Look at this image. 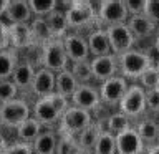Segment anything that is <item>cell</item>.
Returning <instances> with one entry per match:
<instances>
[{"instance_id": "27", "label": "cell", "mask_w": 159, "mask_h": 154, "mask_svg": "<svg viewBox=\"0 0 159 154\" xmlns=\"http://www.w3.org/2000/svg\"><path fill=\"white\" fill-rule=\"evenodd\" d=\"M47 22L48 25L52 27L53 30V35L57 38H65L68 35V18H66V13L61 12V10H55V12H52L47 17Z\"/></svg>"}, {"instance_id": "19", "label": "cell", "mask_w": 159, "mask_h": 154, "mask_svg": "<svg viewBox=\"0 0 159 154\" xmlns=\"http://www.w3.org/2000/svg\"><path fill=\"white\" fill-rule=\"evenodd\" d=\"M35 75H37V70L33 68V65L30 63V60H27V61L20 63L18 68L15 70V73L12 76V81L17 84L20 89H27V88L32 89Z\"/></svg>"}, {"instance_id": "17", "label": "cell", "mask_w": 159, "mask_h": 154, "mask_svg": "<svg viewBox=\"0 0 159 154\" xmlns=\"http://www.w3.org/2000/svg\"><path fill=\"white\" fill-rule=\"evenodd\" d=\"M88 45H89V53L93 55V58L113 55L111 42H109L106 28L93 30V32L89 33V37H88Z\"/></svg>"}, {"instance_id": "7", "label": "cell", "mask_w": 159, "mask_h": 154, "mask_svg": "<svg viewBox=\"0 0 159 154\" xmlns=\"http://www.w3.org/2000/svg\"><path fill=\"white\" fill-rule=\"evenodd\" d=\"M28 118H32V109L25 99H13L10 103H3L0 109V121L5 128H18Z\"/></svg>"}, {"instance_id": "32", "label": "cell", "mask_w": 159, "mask_h": 154, "mask_svg": "<svg viewBox=\"0 0 159 154\" xmlns=\"http://www.w3.org/2000/svg\"><path fill=\"white\" fill-rule=\"evenodd\" d=\"M58 0H30V7L35 17L47 18L52 12L57 10Z\"/></svg>"}, {"instance_id": "22", "label": "cell", "mask_w": 159, "mask_h": 154, "mask_svg": "<svg viewBox=\"0 0 159 154\" xmlns=\"http://www.w3.org/2000/svg\"><path fill=\"white\" fill-rule=\"evenodd\" d=\"M43 133V124L38 121L37 118H28L25 123H22L20 126L17 128V136L20 141L23 143H30L33 144V141L37 139L40 134Z\"/></svg>"}, {"instance_id": "1", "label": "cell", "mask_w": 159, "mask_h": 154, "mask_svg": "<svg viewBox=\"0 0 159 154\" xmlns=\"http://www.w3.org/2000/svg\"><path fill=\"white\" fill-rule=\"evenodd\" d=\"M70 101L71 99L66 96H61L60 93H53L50 96L38 98L33 106V118H37L40 123L43 124H53L61 121L65 113L70 108Z\"/></svg>"}, {"instance_id": "25", "label": "cell", "mask_w": 159, "mask_h": 154, "mask_svg": "<svg viewBox=\"0 0 159 154\" xmlns=\"http://www.w3.org/2000/svg\"><path fill=\"white\" fill-rule=\"evenodd\" d=\"M30 27H32V32H33V37L37 42H40L42 45L52 42L57 37L53 35V30L52 27L48 25L47 18H42V17H35L32 22H30Z\"/></svg>"}, {"instance_id": "13", "label": "cell", "mask_w": 159, "mask_h": 154, "mask_svg": "<svg viewBox=\"0 0 159 154\" xmlns=\"http://www.w3.org/2000/svg\"><path fill=\"white\" fill-rule=\"evenodd\" d=\"M32 93L37 98H45L57 93V73L43 66L38 68L32 84Z\"/></svg>"}, {"instance_id": "43", "label": "cell", "mask_w": 159, "mask_h": 154, "mask_svg": "<svg viewBox=\"0 0 159 154\" xmlns=\"http://www.w3.org/2000/svg\"><path fill=\"white\" fill-rule=\"evenodd\" d=\"M157 68H159V65H157Z\"/></svg>"}, {"instance_id": "26", "label": "cell", "mask_w": 159, "mask_h": 154, "mask_svg": "<svg viewBox=\"0 0 159 154\" xmlns=\"http://www.w3.org/2000/svg\"><path fill=\"white\" fill-rule=\"evenodd\" d=\"M2 79H12L15 70L18 68V65L22 63L18 60V52L15 48H8V50H3L2 55Z\"/></svg>"}, {"instance_id": "28", "label": "cell", "mask_w": 159, "mask_h": 154, "mask_svg": "<svg viewBox=\"0 0 159 154\" xmlns=\"http://www.w3.org/2000/svg\"><path fill=\"white\" fill-rule=\"evenodd\" d=\"M136 131L138 134L141 136V139L144 141V144H149V146H152L151 143L156 141L157 144V136H159V124L154 121V119H143V121H139L136 126Z\"/></svg>"}, {"instance_id": "39", "label": "cell", "mask_w": 159, "mask_h": 154, "mask_svg": "<svg viewBox=\"0 0 159 154\" xmlns=\"http://www.w3.org/2000/svg\"><path fill=\"white\" fill-rule=\"evenodd\" d=\"M146 17L151 22L157 23L159 22V0H148V7H146Z\"/></svg>"}, {"instance_id": "20", "label": "cell", "mask_w": 159, "mask_h": 154, "mask_svg": "<svg viewBox=\"0 0 159 154\" xmlns=\"http://www.w3.org/2000/svg\"><path fill=\"white\" fill-rule=\"evenodd\" d=\"M128 27L136 38H148L149 35L156 32V23L151 22L146 15H138V17H129Z\"/></svg>"}, {"instance_id": "35", "label": "cell", "mask_w": 159, "mask_h": 154, "mask_svg": "<svg viewBox=\"0 0 159 154\" xmlns=\"http://www.w3.org/2000/svg\"><path fill=\"white\" fill-rule=\"evenodd\" d=\"M139 84L146 89V91H152V89H159V68L151 66L146 73L139 79Z\"/></svg>"}, {"instance_id": "5", "label": "cell", "mask_w": 159, "mask_h": 154, "mask_svg": "<svg viewBox=\"0 0 159 154\" xmlns=\"http://www.w3.org/2000/svg\"><path fill=\"white\" fill-rule=\"evenodd\" d=\"M119 111L123 114H126L129 119H136L139 116H143L148 109L146 104V89H144L141 84H129L128 93L124 94L123 101L119 103Z\"/></svg>"}, {"instance_id": "9", "label": "cell", "mask_w": 159, "mask_h": 154, "mask_svg": "<svg viewBox=\"0 0 159 154\" xmlns=\"http://www.w3.org/2000/svg\"><path fill=\"white\" fill-rule=\"evenodd\" d=\"M108 32V37H109V42H111V48H113V55H119L123 53H128L134 50V43H136V37L133 35V32L129 30V27L126 23H121V25H113V27H108L106 28Z\"/></svg>"}, {"instance_id": "4", "label": "cell", "mask_w": 159, "mask_h": 154, "mask_svg": "<svg viewBox=\"0 0 159 154\" xmlns=\"http://www.w3.org/2000/svg\"><path fill=\"white\" fill-rule=\"evenodd\" d=\"M91 124H93L91 111H86V109L76 106H70L68 111L65 113V116L61 118V121H60V133L63 136L76 138Z\"/></svg>"}, {"instance_id": "10", "label": "cell", "mask_w": 159, "mask_h": 154, "mask_svg": "<svg viewBox=\"0 0 159 154\" xmlns=\"http://www.w3.org/2000/svg\"><path fill=\"white\" fill-rule=\"evenodd\" d=\"M128 79L123 78L121 75L109 78L108 81L101 83L99 86V94H101V101L108 106H119V103L123 101L124 94L128 93Z\"/></svg>"}, {"instance_id": "18", "label": "cell", "mask_w": 159, "mask_h": 154, "mask_svg": "<svg viewBox=\"0 0 159 154\" xmlns=\"http://www.w3.org/2000/svg\"><path fill=\"white\" fill-rule=\"evenodd\" d=\"M10 40H12V48H15L17 52L25 48H32L33 43L37 42L30 23H17L10 30Z\"/></svg>"}, {"instance_id": "11", "label": "cell", "mask_w": 159, "mask_h": 154, "mask_svg": "<svg viewBox=\"0 0 159 154\" xmlns=\"http://www.w3.org/2000/svg\"><path fill=\"white\" fill-rule=\"evenodd\" d=\"M65 48H66L68 58L70 61H88L89 58V45H88V38L81 37L78 33H68L63 38Z\"/></svg>"}, {"instance_id": "8", "label": "cell", "mask_w": 159, "mask_h": 154, "mask_svg": "<svg viewBox=\"0 0 159 154\" xmlns=\"http://www.w3.org/2000/svg\"><path fill=\"white\" fill-rule=\"evenodd\" d=\"M66 18L70 28H80L98 22V13L89 0H73L71 8L66 12Z\"/></svg>"}, {"instance_id": "37", "label": "cell", "mask_w": 159, "mask_h": 154, "mask_svg": "<svg viewBox=\"0 0 159 154\" xmlns=\"http://www.w3.org/2000/svg\"><path fill=\"white\" fill-rule=\"evenodd\" d=\"M126 7L129 12V17H138V15L146 13L148 0H126Z\"/></svg>"}, {"instance_id": "6", "label": "cell", "mask_w": 159, "mask_h": 154, "mask_svg": "<svg viewBox=\"0 0 159 154\" xmlns=\"http://www.w3.org/2000/svg\"><path fill=\"white\" fill-rule=\"evenodd\" d=\"M129 12L126 7V0H101L98 12V22H101L108 27L113 25L128 23Z\"/></svg>"}, {"instance_id": "2", "label": "cell", "mask_w": 159, "mask_h": 154, "mask_svg": "<svg viewBox=\"0 0 159 154\" xmlns=\"http://www.w3.org/2000/svg\"><path fill=\"white\" fill-rule=\"evenodd\" d=\"M119 75L126 79H141V76L152 66L146 52L141 50H131L118 57Z\"/></svg>"}, {"instance_id": "38", "label": "cell", "mask_w": 159, "mask_h": 154, "mask_svg": "<svg viewBox=\"0 0 159 154\" xmlns=\"http://www.w3.org/2000/svg\"><path fill=\"white\" fill-rule=\"evenodd\" d=\"M146 104H148L149 111L159 113V89L146 91Z\"/></svg>"}, {"instance_id": "36", "label": "cell", "mask_w": 159, "mask_h": 154, "mask_svg": "<svg viewBox=\"0 0 159 154\" xmlns=\"http://www.w3.org/2000/svg\"><path fill=\"white\" fill-rule=\"evenodd\" d=\"M18 91H20V88L12 81V79H2V84H0V96H2V104L17 99Z\"/></svg>"}, {"instance_id": "41", "label": "cell", "mask_w": 159, "mask_h": 154, "mask_svg": "<svg viewBox=\"0 0 159 154\" xmlns=\"http://www.w3.org/2000/svg\"><path fill=\"white\" fill-rule=\"evenodd\" d=\"M154 45H156V47L159 48V30H157V35H156V43H154Z\"/></svg>"}, {"instance_id": "21", "label": "cell", "mask_w": 159, "mask_h": 154, "mask_svg": "<svg viewBox=\"0 0 159 154\" xmlns=\"http://www.w3.org/2000/svg\"><path fill=\"white\" fill-rule=\"evenodd\" d=\"M78 86H80L78 79L75 78V75L71 73L70 68L57 73V93H60L61 96H66L71 99V96L76 93Z\"/></svg>"}, {"instance_id": "40", "label": "cell", "mask_w": 159, "mask_h": 154, "mask_svg": "<svg viewBox=\"0 0 159 154\" xmlns=\"http://www.w3.org/2000/svg\"><path fill=\"white\" fill-rule=\"evenodd\" d=\"M146 154H159V144H154V146H149Z\"/></svg>"}, {"instance_id": "12", "label": "cell", "mask_w": 159, "mask_h": 154, "mask_svg": "<svg viewBox=\"0 0 159 154\" xmlns=\"http://www.w3.org/2000/svg\"><path fill=\"white\" fill-rule=\"evenodd\" d=\"M101 94L99 89H96L91 84H80L76 93L71 96V106L86 109V111H93L101 104Z\"/></svg>"}, {"instance_id": "29", "label": "cell", "mask_w": 159, "mask_h": 154, "mask_svg": "<svg viewBox=\"0 0 159 154\" xmlns=\"http://www.w3.org/2000/svg\"><path fill=\"white\" fill-rule=\"evenodd\" d=\"M94 154H118V146H116V136L109 133L108 129H103L101 136L98 139V144L94 147Z\"/></svg>"}, {"instance_id": "24", "label": "cell", "mask_w": 159, "mask_h": 154, "mask_svg": "<svg viewBox=\"0 0 159 154\" xmlns=\"http://www.w3.org/2000/svg\"><path fill=\"white\" fill-rule=\"evenodd\" d=\"M101 133H103L101 124H99V123H93L91 126L86 128V129H84V131L76 138L78 143H80V146L83 147L84 152L94 151V147H96L98 139H99V136H101Z\"/></svg>"}, {"instance_id": "15", "label": "cell", "mask_w": 159, "mask_h": 154, "mask_svg": "<svg viewBox=\"0 0 159 154\" xmlns=\"http://www.w3.org/2000/svg\"><path fill=\"white\" fill-rule=\"evenodd\" d=\"M93 68V76L94 79H99L101 83L108 81L109 78L116 76V71L119 70L118 57L116 55H106V57H98L89 60Z\"/></svg>"}, {"instance_id": "31", "label": "cell", "mask_w": 159, "mask_h": 154, "mask_svg": "<svg viewBox=\"0 0 159 154\" xmlns=\"http://www.w3.org/2000/svg\"><path fill=\"white\" fill-rule=\"evenodd\" d=\"M71 73L75 75V78L78 79L80 84H89V81L94 78L93 76V68H91V61H75L71 63Z\"/></svg>"}, {"instance_id": "23", "label": "cell", "mask_w": 159, "mask_h": 154, "mask_svg": "<svg viewBox=\"0 0 159 154\" xmlns=\"http://www.w3.org/2000/svg\"><path fill=\"white\" fill-rule=\"evenodd\" d=\"M58 141L60 138L53 131H43L33 141V151L35 154H57Z\"/></svg>"}, {"instance_id": "42", "label": "cell", "mask_w": 159, "mask_h": 154, "mask_svg": "<svg viewBox=\"0 0 159 154\" xmlns=\"http://www.w3.org/2000/svg\"><path fill=\"white\" fill-rule=\"evenodd\" d=\"M157 144H159V136H157Z\"/></svg>"}, {"instance_id": "14", "label": "cell", "mask_w": 159, "mask_h": 154, "mask_svg": "<svg viewBox=\"0 0 159 154\" xmlns=\"http://www.w3.org/2000/svg\"><path fill=\"white\" fill-rule=\"evenodd\" d=\"M118 154H143L144 152V141L138 134L136 128H129L126 131L116 136Z\"/></svg>"}, {"instance_id": "34", "label": "cell", "mask_w": 159, "mask_h": 154, "mask_svg": "<svg viewBox=\"0 0 159 154\" xmlns=\"http://www.w3.org/2000/svg\"><path fill=\"white\" fill-rule=\"evenodd\" d=\"M2 154H35L33 144L17 141L7 144V139H2Z\"/></svg>"}, {"instance_id": "16", "label": "cell", "mask_w": 159, "mask_h": 154, "mask_svg": "<svg viewBox=\"0 0 159 154\" xmlns=\"http://www.w3.org/2000/svg\"><path fill=\"white\" fill-rule=\"evenodd\" d=\"M0 8L5 10L15 23H30L33 17L30 2L27 0H3Z\"/></svg>"}, {"instance_id": "30", "label": "cell", "mask_w": 159, "mask_h": 154, "mask_svg": "<svg viewBox=\"0 0 159 154\" xmlns=\"http://www.w3.org/2000/svg\"><path fill=\"white\" fill-rule=\"evenodd\" d=\"M133 128L131 126V119H129L126 114H123L121 111L111 114L108 119H106V129L109 133H113L114 136H118V134H121L123 131H126V129Z\"/></svg>"}, {"instance_id": "3", "label": "cell", "mask_w": 159, "mask_h": 154, "mask_svg": "<svg viewBox=\"0 0 159 154\" xmlns=\"http://www.w3.org/2000/svg\"><path fill=\"white\" fill-rule=\"evenodd\" d=\"M40 61H42L43 68H48L55 73L68 70L70 58H68L66 48H65L63 38H55V40H52V42L42 45Z\"/></svg>"}, {"instance_id": "33", "label": "cell", "mask_w": 159, "mask_h": 154, "mask_svg": "<svg viewBox=\"0 0 159 154\" xmlns=\"http://www.w3.org/2000/svg\"><path fill=\"white\" fill-rule=\"evenodd\" d=\"M57 154H84V151H83V147L80 146L76 138L63 136L61 134V138H60V141H58Z\"/></svg>"}]
</instances>
